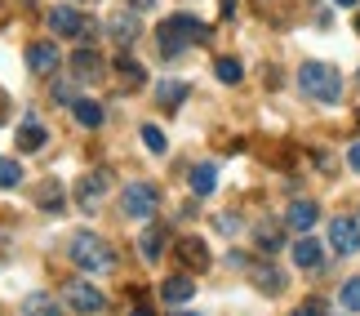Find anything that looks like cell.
<instances>
[{
	"label": "cell",
	"instance_id": "obj_37",
	"mask_svg": "<svg viewBox=\"0 0 360 316\" xmlns=\"http://www.w3.org/2000/svg\"><path fill=\"white\" fill-rule=\"evenodd\" d=\"M0 120H5V94H0Z\"/></svg>",
	"mask_w": 360,
	"mask_h": 316
},
{
	"label": "cell",
	"instance_id": "obj_33",
	"mask_svg": "<svg viewBox=\"0 0 360 316\" xmlns=\"http://www.w3.org/2000/svg\"><path fill=\"white\" fill-rule=\"evenodd\" d=\"M347 165H352V170L360 174V143H352V152H347Z\"/></svg>",
	"mask_w": 360,
	"mask_h": 316
},
{
	"label": "cell",
	"instance_id": "obj_16",
	"mask_svg": "<svg viewBox=\"0 0 360 316\" xmlns=\"http://www.w3.org/2000/svg\"><path fill=\"white\" fill-rule=\"evenodd\" d=\"M72 72H76L80 80H98V76H103L98 49H76V53H72Z\"/></svg>",
	"mask_w": 360,
	"mask_h": 316
},
{
	"label": "cell",
	"instance_id": "obj_24",
	"mask_svg": "<svg viewBox=\"0 0 360 316\" xmlns=\"http://www.w3.org/2000/svg\"><path fill=\"white\" fill-rule=\"evenodd\" d=\"M254 285H258L262 294H281L285 290V277L276 267H254Z\"/></svg>",
	"mask_w": 360,
	"mask_h": 316
},
{
	"label": "cell",
	"instance_id": "obj_4",
	"mask_svg": "<svg viewBox=\"0 0 360 316\" xmlns=\"http://www.w3.org/2000/svg\"><path fill=\"white\" fill-rule=\"evenodd\" d=\"M58 303H63V308H72V312H85V316H94V312H103V308H107V294L98 290V285H89V281L72 277V281H63V290H58Z\"/></svg>",
	"mask_w": 360,
	"mask_h": 316
},
{
	"label": "cell",
	"instance_id": "obj_34",
	"mask_svg": "<svg viewBox=\"0 0 360 316\" xmlns=\"http://www.w3.org/2000/svg\"><path fill=\"white\" fill-rule=\"evenodd\" d=\"M5 236H9V232H0V258L9 254V241H5Z\"/></svg>",
	"mask_w": 360,
	"mask_h": 316
},
{
	"label": "cell",
	"instance_id": "obj_13",
	"mask_svg": "<svg viewBox=\"0 0 360 316\" xmlns=\"http://www.w3.org/2000/svg\"><path fill=\"white\" fill-rule=\"evenodd\" d=\"M165 245H169V232H165V227H147L143 236H138V254H143L147 263H160Z\"/></svg>",
	"mask_w": 360,
	"mask_h": 316
},
{
	"label": "cell",
	"instance_id": "obj_12",
	"mask_svg": "<svg viewBox=\"0 0 360 316\" xmlns=\"http://www.w3.org/2000/svg\"><path fill=\"white\" fill-rule=\"evenodd\" d=\"M316 218H321V205H316V201H294V205L285 210V223L294 227V232H311Z\"/></svg>",
	"mask_w": 360,
	"mask_h": 316
},
{
	"label": "cell",
	"instance_id": "obj_9",
	"mask_svg": "<svg viewBox=\"0 0 360 316\" xmlns=\"http://www.w3.org/2000/svg\"><path fill=\"white\" fill-rule=\"evenodd\" d=\"M329 245H334L338 254H356L360 250V223L356 218H329Z\"/></svg>",
	"mask_w": 360,
	"mask_h": 316
},
{
	"label": "cell",
	"instance_id": "obj_21",
	"mask_svg": "<svg viewBox=\"0 0 360 316\" xmlns=\"http://www.w3.org/2000/svg\"><path fill=\"white\" fill-rule=\"evenodd\" d=\"M191 94V85L187 80H160V89H156V99L165 103V107H183V99Z\"/></svg>",
	"mask_w": 360,
	"mask_h": 316
},
{
	"label": "cell",
	"instance_id": "obj_7",
	"mask_svg": "<svg viewBox=\"0 0 360 316\" xmlns=\"http://www.w3.org/2000/svg\"><path fill=\"white\" fill-rule=\"evenodd\" d=\"M27 67H32L36 76H58V67H63V53L53 40H32L27 45Z\"/></svg>",
	"mask_w": 360,
	"mask_h": 316
},
{
	"label": "cell",
	"instance_id": "obj_5",
	"mask_svg": "<svg viewBox=\"0 0 360 316\" xmlns=\"http://www.w3.org/2000/svg\"><path fill=\"white\" fill-rule=\"evenodd\" d=\"M156 205H160V187H156V183H147V178L124 183V191H120L124 218H151V214H156Z\"/></svg>",
	"mask_w": 360,
	"mask_h": 316
},
{
	"label": "cell",
	"instance_id": "obj_26",
	"mask_svg": "<svg viewBox=\"0 0 360 316\" xmlns=\"http://www.w3.org/2000/svg\"><path fill=\"white\" fill-rule=\"evenodd\" d=\"M214 76L223 80V85H240L245 67H240V58H218V63H214Z\"/></svg>",
	"mask_w": 360,
	"mask_h": 316
},
{
	"label": "cell",
	"instance_id": "obj_17",
	"mask_svg": "<svg viewBox=\"0 0 360 316\" xmlns=\"http://www.w3.org/2000/svg\"><path fill=\"white\" fill-rule=\"evenodd\" d=\"M178 258H183L187 267H210V250H205L200 236H183V241H178Z\"/></svg>",
	"mask_w": 360,
	"mask_h": 316
},
{
	"label": "cell",
	"instance_id": "obj_38",
	"mask_svg": "<svg viewBox=\"0 0 360 316\" xmlns=\"http://www.w3.org/2000/svg\"><path fill=\"white\" fill-rule=\"evenodd\" d=\"M174 316H200V312H174Z\"/></svg>",
	"mask_w": 360,
	"mask_h": 316
},
{
	"label": "cell",
	"instance_id": "obj_31",
	"mask_svg": "<svg viewBox=\"0 0 360 316\" xmlns=\"http://www.w3.org/2000/svg\"><path fill=\"white\" fill-rule=\"evenodd\" d=\"M294 316H325V303H321V298H307V303H302Z\"/></svg>",
	"mask_w": 360,
	"mask_h": 316
},
{
	"label": "cell",
	"instance_id": "obj_39",
	"mask_svg": "<svg viewBox=\"0 0 360 316\" xmlns=\"http://www.w3.org/2000/svg\"><path fill=\"white\" fill-rule=\"evenodd\" d=\"M356 32H360V9H356Z\"/></svg>",
	"mask_w": 360,
	"mask_h": 316
},
{
	"label": "cell",
	"instance_id": "obj_30",
	"mask_svg": "<svg viewBox=\"0 0 360 316\" xmlns=\"http://www.w3.org/2000/svg\"><path fill=\"white\" fill-rule=\"evenodd\" d=\"M53 99H58L63 107H76V89L67 85V80H58V85H53Z\"/></svg>",
	"mask_w": 360,
	"mask_h": 316
},
{
	"label": "cell",
	"instance_id": "obj_19",
	"mask_svg": "<svg viewBox=\"0 0 360 316\" xmlns=\"http://www.w3.org/2000/svg\"><path fill=\"white\" fill-rule=\"evenodd\" d=\"M58 312H63V308L53 303V294H40V290H36V294H27V298H22V308H18V316H58Z\"/></svg>",
	"mask_w": 360,
	"mask_h": 316
},
{
	"label": "cell",
	"instance_id": "obj_28",
	"mask_svg": "<svg viewBox=\"0 0 360 316\" xmlns=\"http://www.w3.org/2000/svg\"><path fill=\"white\" fill-rule=\"evenodd\" d=\"M22 183V165L18 160H0V187H18Z\"/></svg>",
	"mask_w": 360,
	"mask_h": 316
},
{
	"label": "cell",
	"instance_id": "obj_10",
	"mask_svg": "<svg viewBox=\"0 0 360 316\" xmlns=\"http://www.w3.org/2000/svg\"><path fill=\"white\" fill-rule=\"evenodd\" d=\"M294 263H298L302 272H321V267H325V250H321V241L302 232V241H294Z\"/></svg>",
	"mask_w": 360,
	"mask_h": 316
},
{
	"label": "cell",
	"instance_id": "obj_15",
	"mask_svg": "<svg viewBox=\"0 0 360 316\" xmlns=\"http://www.w3.org/2000/svg\"><path fill=\"white\" fill-rule=\"evenodd\" d=\"M160 298H165V303H187V298H196V281H191V277H169V281H165L160 285Z\"/></svg>",
	"mask_w": 360,
	"mask_h": 316
},
{
	"label": "cell",
	"instance_id": "obj_27",
	"mask_svg": "<svg viewBox=\"0 0 360 316\" xmlns=\"http://www.w3.org/2000/svg\"><path fill=\"white\" fill-rule=\"evenodd\" d=\"M138 134H143L147 152H156V156H165V147H169V139H165V129H160V125H143V129H138Z\"/></svg>",
	"mask_w": 360,
	"mask_h": 316
},
{
	"label": "cell",
	"instance_id": "obj_42",
	"mask_svg": "<svg viewBox=\"0 0 360 316\" xmlns=\"http://www.w3.org/2000/svg\"><path fill=\"white\" fill-rule=\"evenodd\" d=\"M356 120H360V116H356Z\"/></svg>",
	"mask_w": 360,
	"mask_h": 316
},
{
	"label": "cell",
	"instance_id": "obj_14",
	"mask_svg": "<svg viewBox=\"0 0 360 316\" xmlns=\"http://www.w3.org/2000/svg\"><path fill=\"white\" fill-rule=\"evenodd\" d=\"M187 183H191V191H196V196H210V191L218 187V165H210V160H200V165H191V174H187Z\"/></svg>",
	"mask_w": 360,
	"mask_h": 316
},
{
	"label": "cell",
	"instance_id": "obj_32",
	"mask_svg": "<svg viewBox=\"0 0 360 316\" xmlns=\"http://www.w3.org/2000/svg\"><path fill=\"white\" fill-rule=\"evenodd\" d=\"M156 5H160V0H129L134 13H147V9H156Z\"/></svg>",
	"mask_w": 360,
	"mask_h": 316
},
{
	"label": "cell",
	"instance_id": "obj_6",
	"mask_svg": "<svg viewBox=\"0 0 360 316\" xmlns=\"http://www.w3.org/2000/svg\"><path fill=\"white\" fill-rule=\"evenodd\" d=\"M49 27H53V36H72V40L94 36V18H85L76 5H53L49 9Z\"/></svg>",
	"mask_w": 360,
	"mask_h": 316
},
{
	"label": "cell",
	"instance_id": "obj_41",
	"mask_svg": "<svg viewBox=\"0 0 360 316\" xmlns=\"http://www.w3.org/2000/svg\"><path fill=\"white\" fill-rule=\"evenodd\" d=\"M356 80H360V76H356Z\"/></svg>",
	"mask_w": 360,
	"mask_h": 316
},
{
	"label": "cell",
	"instance_id": "obj_8",
	"mask_svg": "<svg viewBox=\"0 0 360 316\" xmlns=\"http://www.w3.org/2000/svg\"><path fill=\"white\" fill-rule=\"evenodd\" d=\"M107 187H112V170H89V174H80V183H76V196L85 210H94L103 196H107Z\"/></svg>",
	"mask_w": 360,
	"mask_h": 316
},
{
	"label": "cell",
	"instance_id": "obj_35",
	"mask_svg": "<svg viewBox=\"0 0 360 316\" xmlns=\"http://www.w3.org/2000/svg\"><path fill=\"white\" fill-rule=\"evenodd\" d=\"M129 316H156V312H151V308H134Z\"/></svg>",
	"mask_w": 360,
	"mask_h": 316
},
{
	"label": "cell",
	"instance_id": "obj_11",
	"mask_svg": "<svg viewBox=\"0 0 360 316\" xmlns=\"http://www.w3.org/2000/svg\"><path fill=\"white\" fill-rule=\"evenodd\" d=\"M13 143H18V152H40V147L49 143V129L40 125V120H22V125L13 129Z\"/></svg>",
	"mask_w": 360,
	"mask_h": 316
},
{
	"label": "cell",
	"instance_id": "obj_23",
	"mask_svg": "<svg viewBox=\"0 0 360 316\" xmlns=\"http://www.w3.org/2000/svg\"><path fill=\"white\" fill-rule=\"evenodd\" d=\"M254 245H258V250H262V254H276V250H281V245H285V236H281V227H271V223H262V227L254 232Z\"/></svg>",
	"mask_w": 360,
	"mask_h": 316
},
{
	"label": "cell",
	"instance_id": "obj_22",
	"mask_svg": "<svg viewBox=\"0 0 360 316\" xmlns=\"http://www.w3.org/2000/svg\"><path fill=\"white\" fill-rule=\"evenodd\" d=\"M72 116H76V120H80V125H85V129H98V125H103V107L94 103V99H76Z\"/></svg>",
	"mask_w": 360,
	"mask_h": 316
},
{
	"label": "cell",
	"instance_id": "obj_40",
	"mask_svg": "<svg viewBox=\"0 0 360 316\" xmlns=\"http://www.w3.org/2000/svg\"><path fill=\"white\" fill-rule=\"evenodd\" d=\"M89 5H94V0H89Z\"/></svg>",
	"mask_w": 360,
	"mask_h": 316
},
{
	"label": "cell",
	"instance_id": "obj_36",
	"mask_svg": "<svg viewBox=\"0 0 360 316\" xmlns=\"http://www.w3.org/2000/svg\"><path fill=\"white\" fill-rule=\"evenodd\" d=\"M334 5H347V9H352V5H360V0H334Z\"/></svg>",
	"mask_w": 360,
	"mask_h": 316
},
{
	"label": "cell",
	"instance_id": "obj_18",
	"mask_svg": "<svg viewBox=\"0 0 360 316\" xmlns=\"http://www.w3.org/2000/svg\"><path fill=\"white\" fill-rule=\"evenodd\" d=\"M107 32H112V36L120 40V45H134V40H138V32H143V27H138V13L129 9V13H116V18L107 23Z\"/></svg>",
	"mask_w": 360,
	"mask_h": 316
},
{
	"label": "cell",
	"instance_id": "obj_2",
	"mask_svg": "<svg viewBox=\"0 0 360 316\" xmlns=\"http://www.w3.org/2000/svg\"><path fill=\"white\" fill-rule=\"evenodd\" d=\"M298 89L302 94H311L316 103H325V107H334L342 99V76H338V67H329V63H302L298 67Z\"/></svg>",
	"mask_w": 360,
	"mask_h": 316
},
{
	"label": "cell",
	"instance_id": "obj_20",
	"mask_svg": "<svg viewBox=\"0 0 360 316\" xmlns=\"http://www.w3.org/2000/svg\"><path fill=\"white\" fill-rule=\"evenodd\" d=\"M116 72H120V80H124L129 89H143V85H147V72L129 58V53H120V58H116Z\"/></svg>",
	"mask_w": 360,
	"mask_h": 316
},
{
	"label": "cell",
	"instance_id": "obj_29",
	"mask_svg": "<svg viewBox=\"0 0 360 316\" xmlns=\"http://www.w3.org/2000/svg\"><path fill=\"white\" fill-rule=\"evenodd\" d=\"M342 308H347V312H360V277H352L347 285H342Z\"/></svg>",
	"mask_w": 360,
	"mask_h": 316
},
{
	"label": "cell",
	"instance_id": "obj_1",
	"mask_svg": "<svg viewBox=\"0 0 360 316\" xmlns=\"http://www.w3.org/2000/svg\"><path fill=\"white\" fill-rule=\"evenodd\" d=\"M196 40H210V27L200 18H191V13H169L160 27H156V49L165 58H178L187 45H196Z\"/></svg>",
	"mask_w": 360,
	"mask_h": 316
},
{
	"label": "cell",
	"instance_id": "obj_25",
	"mask_svg": "<svg viewBox=\"0 0 360 316\" xmlns=\"http://www.w3.org/2000/svg\"><path fill=\"white\" fill-rule=\"evenodd\" d=\"M36 205H40V210H53V214H63V187H58V183H40V191H36Z\"/></svg>",
	"mask_w": 360,
	"mask_h": 316
},
{
	"label": "cell",
	"instance_id": "obj_3",
	"mask_svg": "<svg viewBox=\"0 0 360 316\" xmlns=\"http://www.w3.org/2000/svg\"><path fill=\"white\" fill-rule=\"evenodd\" d=\"M67 250H72V263L80 272H116V250L94 232H76Z\"/></svg>",
	"mask_w": 360,
	"mask_h": 316
}]
</instances>
